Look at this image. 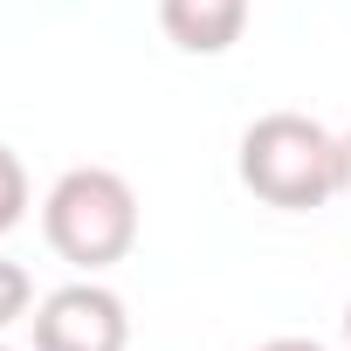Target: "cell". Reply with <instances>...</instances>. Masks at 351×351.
Masks as SVG:
<instances>
[{
  "mask_svg": "<svg viewBox=\"0 0 351 351\" xmlns=\"http://www.w3.org/2000/svg\"><path fill=\"white\" fill-rule=\"evenodd\" d=\"M344 351H351V303H344Z\"/></svg>",
  "mask_w": 351,
  "mask_h": 351,
  "instance_id": "9",
  "label": "cell"
},
{
  "mask_svg": "<svg viewBox=\"0 0 351 351\" xmlns=\"http://www.w3.org/2000/svg\"><path fill=\"white\" fill-rule=\"evenodd\" d=\"M241 186L276 214H310L344 193V138L303 110H269L241 131Z\"/></svg>",
  "mask_w": 351,
  "mask_h": 351,
  "instance_id": "1",
  "label": "cell"
},
{
  "mask_svg": "<svg viewBox=\"0 0 351 351\" xmlns=\"http://www.w3.org/2000/svg\"><path fill=\"white\" fill-rule=\"evenodd\" d=\"M28 310H35V282H28V269L0 255V330H14Z\"/></svg>",
  "mask_w": 351,
  "mask_h": 351,
  "instance_id": "6",
  "label": "cell"
},
{
  "mask_svg": "<svg viewBox=\"0 0 351 351\" xmlns=\"http://www.w3.org/2000/svg\"><path fill=\"white\" fill-rule=\"evenodd\" d=\"M255 351H324L317 337H269V344H255Z\"/></svg>",
  "mask_w": 351,
  "mask_h": 351,
  "instance_id": "7",
  "label": "cell"
},
{
  "mask_svg": "<svg viewBox=\"0 0 351 351\" xmlns=\"http://www.w3.org/2000/svg\"><path fill=\"white\" fill-rule=\"evenodd\" d=\"M28 324H35V351H124L131 344V310L97 276L49 289Z\"/></svg>",
  "mask_w": 351,
  "mask_h": 351,
  "instance_id": "3",
  "label": "cell"
},
{
  "mask_svg": "<svg viewBox=\"0 0 351 351\" xmlns=\"http://www.w3.org/2000/svg\"><path fill=\"white\" fill-rule=\"evenodd\" d=\"M158 28L180 56H228L248 28V0H158Z\"/></svg>",
  "mask_w": 351,
  "mask_h": 351,
  "instance_id": "4",
  "label": "cell"
},
{
  "mask_svg": "<svg viewBox=\"0 0 351 351\" xmlns=\"http://www.w3.org/2000/svg\"><path fill=\"white\" fill-rule=\"evenodd\" d=\"M0 351H14V344H0Z\"/></svg>",
  "mask_w": 351,
  "mask_h": 351,
  "instance_id": "10",
  "label": "cell"
},
{
  "mask_svg": "<svg viewBox=\"0 0 351 351\" xmlns=\"http://www.w3.org/2000/svg\"><path fill=\"white\" fill-rule=\"evenodd\" d=\"M28 221V165L0 145V234H14Z\"/></svg>",
  "mask_w": 351,
  "mask_h": 351,
  "instance_id": "5",
  "label": "cell"
},
{
  "mask_svg": "<svg viewBox=\"0 0 351 351\" xmlns=\"http://www.w3.org/2000/svg\"><path fill=\"white\" fill-rule=\"evenodd\" d=\"M42 241L83 276L117 269L138 248V193H131V180L110 172V165H69L42 200Z\"/></svg>",
  "mask_w": 351,
  "mask_h": 351,
  "instance_id": "2",
  "label": "cell"
},
{
  "mask_svg": "<svg viewBox=\"0 0 351 351\" xmlns=\"http://www.w3.org/2000/svg\"><path fill=\"white\" fill-rule=\"evenodd\" d=\"M344 193H351V131H344Z\"/></svg>",
  "mask_w": 351,
  "mask_h": 351,
  "instance_id": "8",
  "label": "cell"
}]
</instances>
